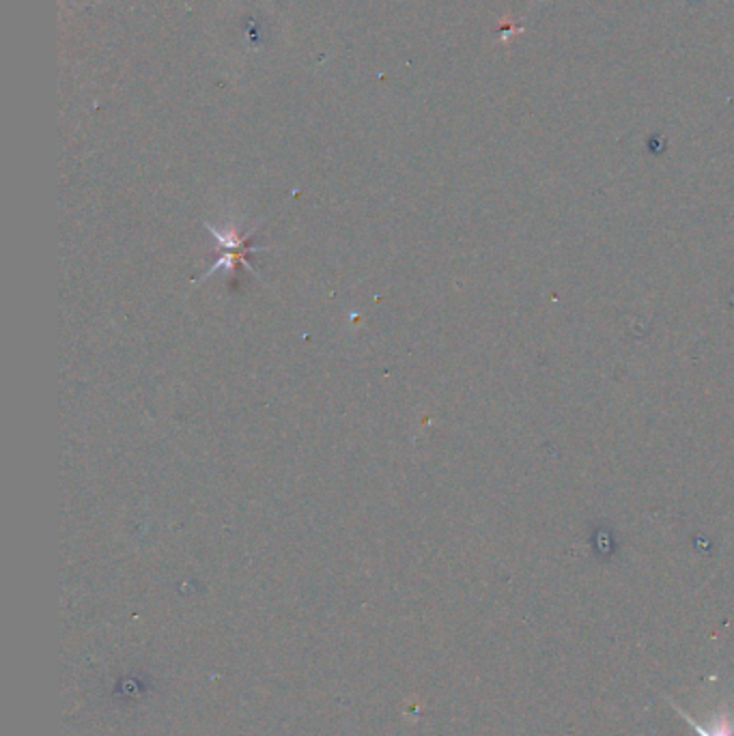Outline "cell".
Here are the masks:
<instances>
[{"label":"cell","mask_w":734,"mask_h":736,"mask_svg":"<svg viewBox=\"0 0 734 736\" xmlns=\"http://www.w3.org/2000/svg\"><path fill=\"white\" fill-rule=\"evenodd\" d=\"M676 713L693 728V733L698 736H734V715L731 711L726 713H715V717L711 720V726L698 724L687 711H683L678 704H673Z\"/></svg>","instance_id":"2"},{"label":"cell","mask_w":734,"mask_h":736,"mask_svg":"<svg viewBox=\"0 0 734 736\" xmlns=\"http://www.w3.org/2000/svg\"><path fill=\"white\" fill-rule=\"evenodd\" d=\"M207 229L218 238V242L222 245V258H220V261L214 265V269H209L207 274H214L216 269H231V267H248V269H252V265L248 263L245 254L256 250V248L250 245V240L256 235V231H252L248 238H242V235L236 233V231H225V233H222V231L214 229L211 225H207Z\"/></svg>","instance_id":"1"}]
</instances>
